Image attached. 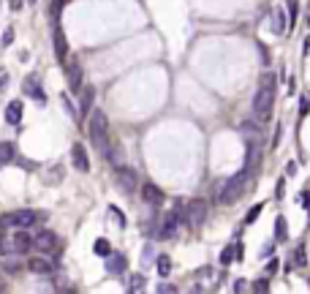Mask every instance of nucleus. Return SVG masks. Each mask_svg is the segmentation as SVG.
Instances as JSON below:
<instances>
[{
  "label": "nucleus",
  "instance_id": "nucleus-7",
  "mask_svg": "<svg viewBox=\"0 0 310 294\" xmlns=\"http://www.w3.org/2000/svg\"><path fill=\"white\" fill-rule=\"evenodd\" d=\"M180 220H183V212H180V207H177V210H174V212H169V215L164 218V224H161V229H158V237H164V240H172V237H177Z\"/></svg>",
  "mask_w": 310,
  "mask_h": 294
},
{
  "label": "nucleus",
  "instance_id": "nucleus-43",
  "mask_svg": "<svg viewBox=\"0 0 310 294\" xmlns=\"http://www.w3.org/2000/svg\"><path fill=\"white\" fill-rule=\"evenodd\" d=\"M307 22H310V19H307Z\"/></svg>",
  "mask_w": 310,
  "mask_h": 294
},
{
  "label": "nucleus",
  "instance_id": "nucleus-13",
  "mask_svg": "<svg viewBox=\"0 0 310 294\" xmlns=\"http://www.w3.org/2000/svg\"><path fill=\"white\" fill-rule=\"evenodd\" d=\"M141 199H144L147 204L158 207V204H164V191H161L158 185L147 183V185H141Z\"/></svg>",
  "mask_w": 310,
  "mask_h": 294
},
{
  "label": "nucleus",
  "instance_id": "nucleus-41",
  "mask_svg": "<svg viewBox=\"0 0 310 294\" xmlns=\"http://www.w3.org/2000/svg\"><path fill=\"white\" fill-rule=\"evenodd\" d=\"M191 294H199V289H191Z\"/></svg>",
  "mask_w": 310,
  "mask_h": 294
},
{
  "label": "nucleus",
  "instance_id": "nucleus-2",
  "mask_svg": "<svg viewBox=\"0 0 310 294\" xmlns=\"http://www.w3.org/2000/svg\"><path fill=\"white\" fill-rule=\"evenodd\" d=\"M87 133H90V142L106 156V153H109V147H112V142H109V120H106V115L101 109H93L90 112Z\"/></svg>",
  "mask_w": 310,
  "mask_h": 294
},
{
  "label": "nucleus",
  "instance_id": "nucleus-21",
  "mask_svg": "<svg viewBox=\"0 0 310 294\" xmlns=\"http://www.w3.org/2000/svg\"><path fill=\"white\" fill-rule=\"evenodd\" d=\"M93 251H96V256H101V259H106L112 253V245H109V240H96V245H93Z\"/></svg>",
  "mask_w": 310,
  "mask_h": 294
},
{
  "label": "nucleus",
  "instance_id": "nucleus-39",
  "mask_svg": "<svg viewBox=\"0 0 310 294\" xmlns=\"http://www.w3.org/2000/svg\"><path fill=\"white\" fill-rule=\"evenodd\" d=\"M234 291H237V294L245 291V280H237V283H234Z\"/></svg>",
  "mask_w": 310,
  "mask_h": 294
},
{
  "label": "nucleus",
  "instance_id": "nucleus-25",
  "mask_svg": "<svg viewBox=\"0 0 310 294\" xmlns=\"http://www.w3.org/2000/svg\"><path fill=\"white\" fill-rule=\"evenodd\" d=\"M155 267H158V272L166 278V275H169V272H172V259L164 253V256H158V262H155Z\"/></svg>",
  "mask_w": 310,
  "mask_h": 294
},
{
  "label": "nucleus",
  "instance_id": "nucleus-28",
  "mask_svg": "<svg viewBox=\"0 0 310 294\" xmlns=\"http://www.w3.org/2000/svg\"><path fill=\"white\" fill-rule=\"evenodd\" d=\"M269 291V286H267V278H259L253 283V294H267Z\"/></svg>",
  "mask_w": 310,
  "mask_h": 294
},
{
  "label": "nucleus",
  "instance_id": "nucleus-29",
  "mask_svg": "<svg viewBox=\"0 0 310 294\" xmlns=\"http://www.w3.org/2000/svg\"><path fill=\"white\" fill-rule=\"evenodd\" d=\"M261 210H264V204H256L253 210H251V212H248V215H245V224H253V220L259 218V212H261Z\"/></svg>",
  "mask_w": 310,
  "mask_h": 294
},
{
  "label": "nucleus",
  "instance_id": "nucleus-5",
  "mask_svg": "<svg viewBox=\"0 0 310 294\" xmlns=\"http://www.w3.org/2000/svg\"><path fill=\"white\" fill-rule=\"evenodd\" d=\"M114 180H117L120 191H125V193L139 191V177H136V172H133L131 166H117V172H114Z\"/></svg>",
  "mask_w": 310,
  "mask_h": 294
},
{
  "label": "nucleus",
  "instance_id": "nucleus-9",
  "mask_svg": "<svg viewBox=\"0 0 310 294\" xmlns=\"http://www.w3.org/2000/svg\"><path fill=\"white\" fill-rule=\"evenodd\" d=\"M65 82H68V90L76 93L82 90V65L73 60V63H65Z\"/></svg>",
  "mask_w": 310,
  "mask_h": 294
},
{
  "label": "nucleus",
  "instance_id": "nucleus-6",
  "mask_svg": "<svg viewBox=\"0 0 310 294\" xmlns=\"http://www.w3.org/2000/svg\"><path fill=\"white\" fill-rule=\"evenodd\" d=\"M207 202L204 199H191V202L185 204V218H188V224L191 226H201L204 224V218H207Z\"/></svg>",
  "mask_w": 310,
  "mask_h": 294
},
{
  "label": "nucleus",
  "instance_id": "nucleus-4",
  "mask_svg": "<svg viewBox=\"0 0 310 294\" xmlns=\"http://www.w3.org/2000/svg\"><path fill=\"white\" fill-rule=\"evenodd\" d=\"M38 220H41V215H38L36 210H17V212H11V215H6L0 224L14 226V229H30V226L38 224Z\"/></svg>",
  "mask_w": 310,
  "mask_h": 294
},
{
  "label": "nucleus",
  "instance_id": "nucleus-35",
  "mask_svg": "<svg viewBox=\"0 0 310 294\" xmlns=\"http://www.w3.org/2000/svg\"><path fill=\"white\" fill-rule=\"evenodd\" d=\"M294 264H296V267H302V264H305V251H302V248L294 253Z\"/></svg>",
  "mask_w": 310,
  "mask_h": 294
},
{
  "label": "nucleus",
  "instance_id": "nucleus-40",
  "mask_svg": "<svg viewBox=\"0 0 310 294\" xmlns=\"http://www.w3.org/2000/svg\"><path fill=\"white\" fill-rule=\"evenodd\" d=\"M269 251H275V245H269V243H267V245H264V251H261V256H269Z\"/></svg>",
  "mask_w": 310,
  "mask_h": 294
},
{
  "label": "nucleus",
  "instance_id": "nucleus-8",
  "mask_svg": "<svg viewBox=\"0 0 310 294\" xmlns=\"http://www.w3.org/2000/svg\"><path fill=\"white\" fill-rule=\"evenodd\" d=\"M55 245H57V235H55V232L41 229L38 235H33V248H36V251L49 253V251H55Z\"/></svg>",
  "mask_w": 310,
  "mask_h": 294
},
{
  "label": "nucleus",
  "instance_id": "nucleus-19",
  "mask_svg": "<svg viewBox=\"0 0 310 294\" xmlns=\"http://www.w3.org/2000/svg\"><path fill=\"white\" fill-rule=\"evenodd\" d=\"M144 289H147V278H144V275H131L128 294H144Z\"/></svg>",
  "mask_w": 310,
  "mask_h": 294
},
{
  "label": "nucleus",
  "instance_id": "nucleus-37",
  "mask_svg": "<svg viewBox=\"0 0 310 294\" xmlns=\"http://www.w3.org/2000/svg\"><path fill=\"white\" fill-rule=\"evenodd\" d=\"M286 175H288V177L296 175V164H294V161H288V164H286Z\"/></svg>",
  "mask_w": 310,
  "mask_h": 294
},
{
  "label": "nucleus",
  "instance_id": "nucleus-24",
  "mask_svg": "<svg viewBox=\"0 0 310 294\" xmlns=\"http://www.w3.org/2000/svg\"><path fill=\"white\" fill-rule=\"evenodd\" d=\"M272 30L278 33V36H280V33H286V17H283V9L275 11V17H272Z\"/></svg>",
  "mask_w": 310,
  "mask_h": 294
},
{
  "label": "nucleus",
  "instance_id": "nucleus-3",
  "mask_svg": "<svg viewBox=\"0 0 310 294\" xmlns=\"http://www.w3.org/2000/svg\"><path fill=\"white\" fill-rule=\"evenodd\" d=\"M251 175H253V172L242 169V172H237L234 177H228L226 183L220 185V191H218V202H220V204H234V202H237V199L242 196V193L248 191Z\"/></svg>",
  "mask_w": 310,
  "mask_h": 294
},
{
  "label": "nucleus",
  "instance_id": "nucleus-10",
  "mask_svg": "<svg viewBox=\"0 0 310 294\" xmlns=\"http://www.w3.org/2000/svg\"><path fill=\"white\" fill-rule=\"evenodd\" d=\"M71 164H73V169L76 172H90V158H87V150L82 144H73L71 147Z\"/></svg>",
  "mask_w": 310,
  "mask_h": 294
},
{
  "label": "nucleus",
  "instance_id": "nucleus-30",
  "mask_svg": "<svg viewBox=\"0 0 310 294\" xmlns=\"http://www.w3.org/2000/svg\"><path fill=\"white\" fill-rule=\"evenodd\" d=\"M14 44V28H6L3 30V46H11Z\"/></svg>",
  "mask_w": 310,
  "mask_h": 294
},
{
  "label": "nucleus",
  "instance_id": "nucleus-27",
  "mask_svg": "<svg viewBox=\"0 0 310 294\" xmlns=\"http://www.w3.org/2000/svg\"><path fill=\"white\" fill-rule=\"evenodd\" d=\"M158 294H180V289L174 283H164V280H161V283H158Z\"/></svg>",
  "mask_w": 310,
  "mask_h": 294
},
{
  "label": "nucleus",
  "instance_id": "nucleus-22",
  "mask_svg": "<svg viewBox=\"0 0 310 294\" xmlns=\"http://www.w3.org/2000/svg\"><path fill=\"white\" fill-rule=\"evenodd\" d=\"M286 237H288V232H286V218L278 215V218H275V240H278V243H283Z\"/></svg>",
  "mask_w": 310,
  "mask_h": 294
},
{
  "label": "nucleus",
  "instance_id": "nucleus-33",
  "mask_svg": "<svg viewBox=\"0 0 310 294\" xmlns=\"http://www.w3.org/2000/svg\"><path fill=\"white\" fill-rule=\"evenodd\" d=\"M6 88H9V71L0 68V93H3Z\"/></svg>",
  "mask_w": 310,
  "mask_h": 294
},
{
  "label": "nucleus",
  "instance_id": "nucleus-17",
  "mask_svg": "<svg viewBox=\"0 0 310 294\" xmlns=\"http://www.w3.org/2000/svg\"><path fill=\"white\" fill-rule=\"evenodd\" d=\"M22 101H11L9 106H6V123L9 125H19L22 123Z\"/></svg>",
  "mask_w": 310,
  "mask_h": 294
},
{
  "label": "nucleus",
  "instance_id": "nucleus-31",
  "mask_svg": "<svg viewBox=\"0 0 310 294\" xmlns=\"http://www.w3.org/2000/svg\"><path fill=\"white\" fill-rule=\"evenodd\" d=\"M109 212H112V215H114V220H117L120 226H125V215H123V212L117 210V207H109Z\"/></svg>",
  "mask_w": 310,
  "mask_h": 294
},
{
  "label": "nucleus",
  "instance_id": "nucleus-42",
  "mask_svg": "<svg viewBox=\"0 0 310 294\" xmlns=\"http://www.w3.org/2000/svg\"><path fill=\"white\" fill-rule=\"evenodd\" d=\"M28 3H36V0H28Z\"/></svg>",
  "mask_w": 310,
  "mask_h": 294
},
{
  "label": "nucleus",
  "instance_id": "nucleus-1",
  "mask_svg": "<svg viewBox=\"0 0 310 294\" xmlns=\"http://www.w3.org/2000/svg\"><path fill=\"white\" fill-rule=\"evenodd\" d=\"M272 104H275V74H264L253 96V117L259 123H267L272 115Z\"/></svg>",
  "mask_w": 310,
  "mask_h": 294
},
{
  "label": "nucleus",
  "instance_id": "nucleus-32",
  "mask_svg": "<svg viewBox=\"0 0 310 294\" xmlns=\"http://www.w3.org/2000/svg\"><path fill=\"white\" fill-rule=\"evenodd\" d=\"M60 9H63V0H55V3H52V19H60Z\"/></svg>",
  "mask_w": 310,
  "mask_h": 294
},
{
  "label": "nucleus",
  "instance_id": "nucleus-20",
  "mask_svg": "<svg viewBox=\"0 0 310 294\" xmlns=\"http://www.w3.org/2000/svg\"><path fill=\"white\" fill-rule=\"evenodd\" d=\"M0 264H3L9 272H17V270H19V253H14V251H11V253H3V256H0Z\"/></svg>",
  "mask_w": 310,
  "mask_h": 294
},
{
  "label": "nucleus",
  "instance_id": "nucleus-36",
  "mask_svg": "<svg viewBox=\"0 0 310 294\" xmlns=\"http://www.w3.org/2000/svg\"><path fill=\"white\" fill-rule=\"evenodd\" d=\"M275 270H278V262H275V259H272V262L267 264V270H264V272H267V275H275Z\"/></svg>",
  "mask_w": 310,
  "mask_h": 294
},
{
  "label": "nucleus",
  "instance_id": "nucleus-15",
  "mask_svg": "<svg viewBox=\"0 0 310 294\" xmlns=\"http://www.w3.org/2000/svg\"><path fill=\"white\" fill-rule=\"evenodd\" d=\"M22 90L28 93V96H33L36 101H46V96H44V90H41V82H38V77H30L25 79V85H22Z\"/></svg>",
  "mask_w": 310,
  "mask_h": 294
},
{
  "label": "nucleus",
  "instance_id": "nucleus-18",
  "mask_svg": "<svg viewBox=\"0 0 310 294\" xmlns=\"http://www.w3.org/2000/svg\"><path fill=\"white\" fill-rule=\"evenodd\" d=\"M28 267H30L33 272H38V275H49V272L55 270L52 262H49V259H44V256H33L30 262H28Z\"/></svg>",
  "mask_w": 310,
  "mask_h": 294
},
{
  "label": "nucleus",
  "instance_id": "nucleus-14",
  "mask_svg": "<svg viewBox=\"0 0 310 294\" xmlns=\"http://www.w3.org/2000/svg\"><path fill=\"white\" fill-rule=\"evenodd\" d=\"M106 270L112 272V275H120V272H125L128 270V259L123 256V253H109V256H106Z\"/></svg>",
  "mask_w": 310,
  "mask_h": 294
},
{
  "label": "nucleus",
  "instance_id": "nucleus-26",
  "mask_svg": "<svg viewBox=\"0 0 310 294\" xmlns=\"http://www.w3.org/2000/svg\"><path fill=\"white\" fill-rule=\"evenodd\" d=\"M234 259H237V251H234V245H226L223 253H220V264H231Z\"/></svg>",
  "mask_w": 310,
  "mask_h": 294
},
{
  "label": "nucleus",
  "instance_id": "nucleus-34",
  "mask_svg": "<svg viewBox=\"0 0 310 294\" xmlns=\"http://www.w3.org/2000/svg\"><path fill=\"white\" fill-rule=\"evenodd\" d=\"M286 9H288V14H291L288 19L294 22V19H296V11H299V9H296V0H288V3H286Z\"/></svg>",
  "mask_w": 310,
  "mask_h": 294
},
{
  "label": "nucleus",
  "instance_id": "nucleus-23",
  "mask_svg": "<svg viewBox=\"0 0 310 294\" xmlns=\"http://www.w3.org/2000/svg\"><path fill=\"white\" fill-rule=\"evenodd\" d=\"M14 144L11 142H0V164H9L11 158H14Z\"/></svg>",
  "mask_w": 310,
  "mask_h": 294
},
{
  "label": "nucleus",
  "instance_id": "nucleus-12",
  "mask_svg": "<svg viewBox=\"0 0 310 294\" xmlns=\"http://www.w3.org/2000/svg\"><path fill=\"white\" fill-rule=\"evenodd\" d=\"M52 44H55V55L60 63H65V57H68V41H65V36H63V30L55 25V33H52Z\"/></svg>",
  "mask_w": 310,
  "mask_h": 294
},
{
  "label": "nucleus",
  "instance_id": "nucleus-16",
  "mask_svg": "<svg viewBox=\"0 0 310 294\" xmlns=\"http://www.w3.org/2000/svg\"><path fill=\"white\" fill-rule=\"evenodd\" d=\"M93 101H96V88H82V98H79V115H90L93 112Z\"/></svg>",
  "mask_w": 310,
  "mask_h": 294
},
{
  "label": "nucleus",
  "instance_id": "nucleus-38",
  "mask_svg": "<svg viewBox=\"0 0 310 294\" xmlns=\"http://www.w3.org/2000/svg\"><path fill=\"white\" fill-rule=\"evenodd\" d=\"M9 6H11V11H19L22 9V0H9Z\"/></svg>",
  "mask_w": 310,
  "mask_h": 294
},
{
  "label": "nucleus",
  "instance_id": "nucleus-11",
  "mask_svg": "<svg viewBox=\"0 0 310 294\" xmlns=\"http://www.w3.org/2000/svg\"><path fill=\"white\" fill-rule=\"evenodd\" d=\"M9 248L14 251V253H28V251L33 248V237H30L25 229H19L17 235H11V243H9Z\"/></svg>",
  "mask_w": 310,
  "mask_h": 294
}]
</instances>
